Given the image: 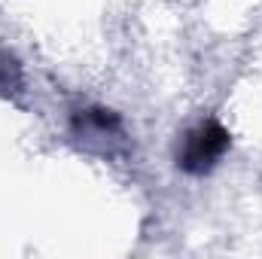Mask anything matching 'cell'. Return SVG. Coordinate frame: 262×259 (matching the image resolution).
Instances as JSON below:
<instances>
[{
	"label": "cell",
	"mask_w": 262,
	"mask_h": 259,
	"mask_svg": "<svg viewBox=\"0 0 262 259\" xmlns=\"http://www.w3.org/2000/svg\"><path fill=\"white\" fill-rule=\"evenodd\" d=\"M229 149V131L220 122H201L183 134V143L177 149V165L186 174H207L223 153Z\"/></svg>",
	"instance_id": "cell-1"
}]
</instances>
